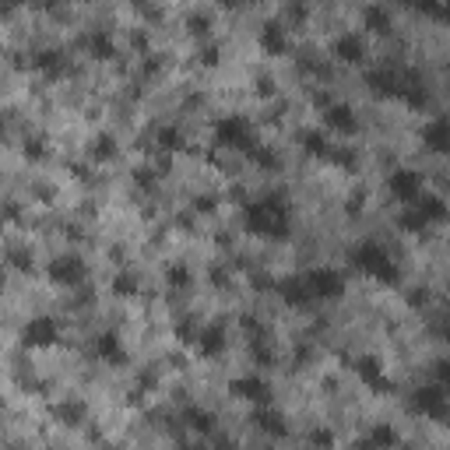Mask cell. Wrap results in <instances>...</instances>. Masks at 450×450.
Instances as JSON below:
<instances>
[{"mask_svg": "<svg viewBox=\"0 0 450 450\" xmlns=\"http://www.w3.org/2000/svg\"><path fill=\"white\" fill-rule=\"evenodd\" d=\"M331 53L341 60V64H363V60H366V39L359 32H341L331 43Z\"/></svg>", "mask_w": 450, "mask_h": 450, "instance_id": "7c38bea8", "label": "cell"}, {"mask_svg": "<svg viewBox=\"0 0 450 450\" xmlns=\"http://www.w3.org/2000/svg\"><path fill=\"white\" fill-rule=\"evenodd\" d=\"M363 25L370 28V32H376V36H387L394 28V18H391V11H387L383 4H366L363 8Z\"/></svg>", "mask_w": 450, "mask_h": 450, "instance_id": "ffe728a7", "label": "cell"}, {"mask_svg": "<svg viewBox=\"0 0 450 450\" xmlns=\"http://www.w3.org/2000/svg\"><path fill=\"white\" fill-rule=\"evenodd\" d=\"M116 155V141H113V134H95V141L88 144V159L92 162H109Z\"/></svg>", "mask_w": 450, "mask_h": 450, "instance_id": "d4e9b609", "label": "cell"}, {"mask_svg": "<svg viewBox=\"0 0 450 450\" xmlns=\"http://www.w3.org/2000/svg\"><path fill=\"white\" fill-rule=\"evenodd\" d=\"M447 387L443 383H429V387H418V391L412 394V408L423 412V415H433V418H443L447 412Z\"/></svg>", "mask_w": 450, "mask_h": 450, "instance_id": "9c48e42d", "label": "cell"}, {"mask_svg": "<svg viewBox=\"0 0 450 450\" xmlns=\"http://www.w3.org/2000/svg\"><path fill=\"white\" fill-rule=\"evenodd\" d=\"M250 285H254L257 292H267V289H275V278L264 275V271H257V275H250Z\"/></svg>", "mask_w": 450, "mask_h": 450, "instance_id": "ee69618b", "label": "cell"}, {"mask_svg": "<svg viewBox=\"0 0 450 450\" xmlns=\"http://www.w3.org/2000/svg\"><path fill=\"white\" fill-rule=\"evenodd\" d=\"M215 144L222 148H243V152H250V148H257L254 134H250V124L243 116H225L215 124Z\"/></svg>", "mask_w": 450, "mask_h": 450, "instance_id": "277c9868", "label": "cell"}, {"mask_svg": "<svg viewBox=\"0 0 450 450\" xmlns=\"http://www.w3.org/2000/svg\"><path fill=\"white\" fill-rule=\"evenodd\" d=\"M0 412H4V398H0Z\"/></svg>", "mask_w": 450, "mask_h": 450, "instance_id": "91938a15", "label": "cell"}, {"mask_svg": "<svg viewBox=\"0 0 450 450\" xmlns=\"http://www.w3.org/2000/svg\"><path fill=\"white\" fill-rule=\"evenodd\" d=\"M303 278H306V289L313 299H335L345 292V278L338 271H331V267H317V271H310Z\"/></svg>", "mask_w": 450, "mask_h": 450, "instance_id": "8992f818", "label": "cell"}, {"mask_svg": "<svg viewBox=\"0 0 450 450\" xmlns=\"http://www.w3.org/2000/svg\"><path fill=\"white\" fill-rule=\"evenodd\" d=\"M176 338L183 341V345H194V341H197V327H194V320H190V317L176 324Z\"/></svg>", "mask_w": 450, "mask_h": 450, "instance_id": "ab89813d", "label": "cell"}, {"mask_svg": "<svg viewBox=\"0 0 450 450\" xmlns=\"http://www.w3.org/2000/svg\"><path fill=\"white\" fill-rule=\"evenodd\" d=\"M373 447H383V450H391L394 443H398V433H394V426H387V423H376L373 429H370V436H366Z\"/></svg>", "mask_w": 450, "mask_h": 450, "instance_id": "484cf974", "label": "cell"}, {"mask_svg": "<svg viewBox=\"0 0 450 450\" xmlns=\"http://www.w3.org/2000/svg\"><path fill=\"white\" fill-rule=\"evenodd\" d=\"M212 282H215L218 289H222V285H229V271H225L222 264H215V267H212Z\"/></svg>", "mask_w": 450, "mask_h": 450, "instance_id": "bcb514c9", "label": "cell"}, {"mask_svg": "<svg viewBox=\"0 0 450 450\" xmlns=\"http://www.w3.org/2000/svg\"><path fill=\"white\" fill-rule=\"evenodd\" d=\"M324 124L331 127V131H338V134H355L359 131V116L352 113V106L331 102V106L324 109Z\"/></svg>", "mask_w": 450, "mask_h": 450, "instance_id": "5bb4252c", "label": "cell"}, {"mask_svg": "<svg viewBox=\"0 0 450 450\" xmlns=\"http://www.w3.org/2000/svg\"><path fill=\"white\" fill-rule=\"evenodd\" d=\"M229 391H232L236 398H243V401H254L257 408L271 401V387H267L260 376H236V380L229 383Z\"/></svg>", "mask_w": 450, "mask_h": 450, "instance_id": "8fae6325", "label": "cell"}, {"mask_svg": "<svg viewBox=\"0 0 450 450\" xmlns=\"http://www.w3.org/2000/svg\"><path fill=\"white\" fill-rule=\"evenodd\" d=\"M275 289H278V295L285 299L289 306H306L310 303V289H306V278L303 275H292V278H282V282H275Z\"/></svg>", "mask_w": 450, "mask_h": 450, "instance_id": "ac0fdd59", "label": "cell"}, {"mask_svg": "<svg viewBox=\"0 0 450 450\" xmlns=\"http://www.w3.org/2000/svg\"><path fill=\"white\" fill-rule=\"evenodd\" d=\"M131 43H134V49H141V53L148 49V36H144V32H134V39H131Z\"/></svg>", "mask_w": 450, "mask_h": 450, "instance_id": "816d5d0a", "label": "cell"}, {"mask_svg": "<svg viewBox=\"0 0 450 450\" xmlns=\"http://www.w3.org/2000/svg\"><path fill=\"white\" fill-rule=\"evenodd\" d=\"M4 278H8V267H4V260H0V285H4Z\"/></svg>", "mask_w": 450, "mask_h": 450, "instance_id": "680465c9", "label": "cell"}, {"mask_svg": "<svg viewBox=\"0 0 450 450\" xmlns=\"http://www.w3.org/2000/svg\"><path fill=\"white\" fill-rule=\"evenodd\" d=\"M355 373L363 376L370 387H376V391H383L387 380H383V366H380V359L376 355H359L355 359Z\"/></svg>", "mask_w": 450, "mask_h": 450, "instance_id": "603a6c76", "label": "cell"}, {"mask_svg": "<svg viewBox=\"0 0 450 450\" xmlns=\"http://www.w3.org/2000/svg\"><path fill=\"white\" fill-rule=\"evenodd\" d=\"M166 282H169L172 289H187V285H190V267H183V264L166 267Z\"/></svg>", "mask_w": 450, "mask_h": 450, "instance_id": "d590c367", "label": "cell"}, {"mask_svg": "<svg viewBox=\"0 0 450 450\" xmlns=\"http://www.w3.org/2000/svg\"><path fill=\"white\" fill-rule=\"evenodd\" d=\"M398 225L405 229V232H426L429 229V222L423 218V215H418V207L412 204V207H405V212L398 215Z\"/></svg>", "mask_w": 450, "mask_h": 450, "instance_id": "4316f807", "label": "cell"}, {"mask_svg": "<svg viewBox=\"0 0 450 450\" xmlns=\"http://www.w3.org/2000/svg\"><path fill=\"white\" fill-rule=\"evenodd\" d=\"M387 190L405 204H415V197L423 194V176H418L415 169H394L391 176H387Z\"/></svg>", "mask_w": 450, "mask_h": 450, "instance_id": "ba28073f", "label": "cell"}, {"mask_svg": "<svg viewBox=\"0 0 450 450\" xmlns=\"http://www.w3.org/2000/svg\"><path fill=\"white\" fill-rule=\"evenodd\" d=\"M447 141H450V127H447V120L443 116H436L433 124H426L423 127V144L429 148V152H447Z\"/></svg>", "mask_w": 450, "mask_h": 450, "instance_id": "7402d4cb", "label": "cell"}, {"mask_svg": "<svg viewBox=\"0 0 450 450\" xmlns=\"http://www.w3.org/2000/svg\"><path fill=\"white\" fill-rule=\"evenodd\" d=\"M352 264L359 267V271L373 275L376 282H387V285L398 282V267H394L391 254H387L383 247H376V243H359L352 250Z\"/></svg>", "mask_w": 450, "mask_h": 450, "instance_id": "7a4b0ae2", "label": "cell"}, {"mask_svg": "<svg viewBox=\"0 0 450 450\" xmlns=\"http://www.w3.org/2000/svg\"><path fill=\"white\" fill-rule=\"evenodd\" d=\"M254 88H257V95H260V99H271V95L278 92V88H275V78H271V74H257Z\"/></svg>", "mask_w": 450, "mask_h": 450, "instance_id": "60d3db41", "label": "cell"}, {"mask_svg": "<svg viewBox=\"0 0 450 450\" xmlns=\"http://www.w3.org/2000/svg\"><path fill=\"white\" fill-rule=\"evenodd\" d=\"M134 183H137L141 190H152V187L159 183V169H155V166H137V169H134Z\"/></svg>", "mask_w": 450, "mask_h": 450, "instance_id": "e575fe53", "label": "cell"}, {"mask_svg": "<svg viewBox=\"0 0 450 450\" xmlns=\"http://www.w3.org/2000/svg\"><path fill=\"white\" fill-rule=\"evenodd\" d=\"M36 194H39V201H53V190H49V187H36Z\"/></svg>", "mask_w": 450, "mask_h": 450, "instance_id": "db71d44e", "label": "cell"}, {"mask_svg": "<svg viewBox=\"0 0 450 450\" xmlns=\"http://www.w3.org/2000/svg\"><path fill=\"white\" fill-rule=\"evenodd\" d=\"M46 275H49V282H53V285L74 289V285H85V278H88V267H85V260H81L78 254H60L56 260H49Z\"/></svg>", "mask_w": 450, "mask_h": 450, "instance_id": "3957f363", "label": "cell"}, {"mask_svg": "<svg viewBox=\"0 0 450 450\" xmlns=\"http://www.w3.org/2000/svg\"><path fill=\"white\" fill-rule=\"evenodd\" d=\"M303 148H306L310 155L324 159V155H327V148H331V141H327L324 131H306V134H303Z\"/></svg>", "mask_w": 450, "mask_h": 450, "instance_id": "83f0119b", "label": "cell"}, {"mask_svg": "<svg viewBox=\"0 0 450 450\" xmlns=\"http://www.w3.org/2000/svg\"><path fill=\"white\" fill-rule=\"evenodd\" d=\"M415 207H418V215H423L429 225H436V222L447 218V201H443L440 194H418V197H415Z\"/></svg>", "mask_w": 450, "mask_h": 450, "instance_id": "44dd1931", "label": "cell"}, {"mask_svg": "<svg viewBox=\"0 0 450 450\" xmlns=\"http://www.w3.org/2000/svg\"><path fill=\"white\" fill-rule=\"evenodd\" d=\"M159 148L162 152H179L183 148V134H179V127H159Z\"/></svg>", "mask_w": 450, "mask_h": 450, "instance_id": "4dcf8cb0", "label": "cell"}, {"mask_svg": "<svg viewBox=\"0 0 450 450\" xmlns=\"http://www.w3.org/2000/svg\"><path fill=\"white\" fill-rule=\"evenodd\" d=\"M324 159H327V162H335V166H341V169H355V152H352L348 144H338V148L331 144Z\"/></svg>", "mask_w": 450, "mask_h": 450, "instance_id": "f546056e", "label": "cell"}, {"mask_svg": "<svg viewBox=\"0 0 450 450\" xmlns=\"http://www.w3.org/2000/svg\"><path fill=\"white\" fill-rule=\"evenodd\" d=\"M78 46H81L88 56H95V60H113V56H116V43H113L109 28H88V32L78 36Z\"/></svg>", "mask_w": 450, "mask_h": 450, "instance_id": "30bf717a", "label": "cell"}, {"mask_svg": "<svg viewBox=\"0 0 450 450\" xmlns=\"http://www.w3.org/2000/svg\"><path fill=\"white\" fill-rule=\"evenodd\" d=\"M218 204H222V197H218V194H201V197H194L190 212H194V215H212Z\"/></svg>", "mask_w": 450, "mask_h": 450, "instance_id": "8d00e7d4", "label": "cell"}, {"mask_svg": "<svg viewBox=\"0 0 450 450\" xmlns=\"http://www.w3.org/2000/svg\"><path fill=\"white\" fill-rule=\"evenodd\" d=\"M229 201H236V204H247V194H243V187H232V190H229Z\"/></svg>", "mask_w": 450, "mask_h": 450, "instance_id": "f907efd6", "label": "cell"}, {"mask_svg": "<svg viewBox=\"0 0 450 450\" xmlns=\"http://www.w3.org/2000/svg\"><path fill=\"white\" fill-rule=\"evenodd\" d=\"M137 292H141V285H137V278H134L131 271H120V275L113 278V295L131 299V295H137Z\"/></svg>", "mask_w": 450, "mask_h": 450, "instance_id": "f1b7e54d", "label": "cell"}, {"mask_svg": "<svg viewBox=\"0 0 450 450\" xmlns=\"http://www.w3.org/2000/svg\"><path fill=\"white\" fill-rule=\"evenodd\" d=\"M408 303H412V306H423V303H429V292H426V289H415V292L408 295Z\"/></svg>", "mask_w": 450, "mask_h": 450, "instance_id": "7dc6e473", "label": "cell"}, {"mask_svg": "<svg viewBox=\"0 0 450 450\" xmlns=\"http://www.w3.org/2000/svg\"><path fill=\"white\" fill-rule=\"evenodd\" d=\"M18 215H21L18 201H4V204H0V225H4V222H14Z\"/></svg>", "mask_w": 450, "mask_h": 450, "instance_id": "7bdbcfd3", "label": "cell"}, {"mask_svg": "<svg viewBox=\"0 0 450 450\" xmlns=\"http://www.w3.org/2000/svg\"><path fill=\"white\" fill-rule=\"evenodd\" d=\"M8 134V116H0V137Z\"/></svg>", "mask_w": 450, "mask_h": 450, "instance_id": "6f0895ef", "label": "cell"}, {"mask_svg": "<svg viewBox=\"0 0 450 450\" xmlns=\"http://www.w3.org/2000/svg\"><path fill=\"white\" fill-rule=\"evenodd\" d=\"M197 355L204 359H218L225 352V327L222 324H207L204 331H197Z\"/></svg>", "mask_w": 450, "mask_h": 450, "instance_id": "9a60e30c", "label": "cell"}, {"mask_svg": "<svg viewBox=\"0 0 450 450\" xmlns=\"http://www.w3.org/2000/svg\"><path fill=\"white\" fill-rule=\"evenodd\" d=\"M49 415L56 418L60 426H85L88 423V405L81 401V398H60L53 408H49Z\"/></svg>", "mask_w": 450, "mask_h": 450, "instance_id": "4fadbf2b", "label": "cell"}, {"mask_svg": "<svg viewBox=\"0 0 450 450\" xmlns=\"http://www.w3.org/2000/svg\"><path fill=\"white\" fill-rule=\"evenodd\" d=\"M247 155H250L260 169H278V155L271 152V148H260V144H257V148H250Z\"/></svg>", "mask_w": 450, "mask_h": 450, "instance_id": "74e56055", "label": "cell"}, {"mask_svg": "<svg viewBox=\"0 0 450 450\" xmlns=\"http://www.w3.org/2000/svg\"><path fill=\"white\" fill-rule=\"evenodd\" d=\"M352 450H376V447H373V443H370V440H359V443H355V447H352Z\"/></svg>", "mask_w": 450, "mask_h": 450, "instance_id": "9f6ffc18", "label": "cell"}, {"mask_svg": "<svg viewBox=\"0 0 450 450\" xmlns=\"http://www.w3.org/2000/svg\"><path fill=\"white\" fill-rule=\"evenodd\" d=\"M243 222L247 232L264 236V239H285L289 236V204L285 194H267L264 201H254L243 207Z\"/></svg>", "mask_w": 450, "mask_h": 450, "instance_id": "6da1fadb", "label": "cell"}, {"mask_svg": "<svg viewBox=\"0 0 450 450\" xmlns=\"http://www.w3.org/2000/svg\"><path fill=\"white\" fill-rule=\"evenodd\" d=\"M260 49L264 53H275V56H282L289 49V32H285V25L278 18L260 25Z\"/></svg>", "mask_w": 450, "mask_h": 450, "instance_id": "e0dca14e", "label": "cell"}, {"mask_svg": "<svg viewBox=\"0 0 450 450\" xmlns=\"http://www.w3.org/2000/svg\"><path fill=\"white\" fill-rule=\"evenodd\" d=\"M285 18H292V21H303V18H306V8H303V4H289V8H285V14H282L278 21H285Z\"/></svg>", "mask_w": 450, "mask_h": 450, "instance_id": "f6af8a7d", "label": "cell"}, {"mask_svg": "<svg viewBox=\"0 0 450 450\" xmlns=\"http://www.w3.org/2000/svg\"><path fill=\"white\" fill-rule=\"evenodd\" d=\"M183 423H187V429H194V433H201V436L215 433V415L204 412V408H187V412H183Z\"/></svg>", "mask_w": 450, "mask_h": 450, "instance_id": "cb8c5ba5", "label": "cell"}, {"mask_svg": "<svg viewBox=\"0 0 450 450\" xmlns=\"http://www.w3.org/2000/svg\"><path fill=\"white\" fill-rule=\"evenodd\" d=\"M176 229H194V212H183V215H176Z\"/></svg>", "mask_w": 450, "mask_h": 450, "instance_id": "c3c4849f", "label": "cell"}, {"mask_svg": "<svg viewBox=\"0 0 450 450\" xmlns=\"http://www.w3.org/2000/svg\"><path fill=\"white\" fill-rule=\"evenodd\" d=\"M60 341V324L53 317H32L21 327V345L25 348H49Z\"/></svg>", "mask_w": 450, "mask_h": 450, "instance_id": "5b68a950", "label": "cell"}, {"mask_svg": "<svg viewBox=\"0 0 450 450\" xmlns=\"http://www.w3.org/2000/svg\"><path fill=\"white\" fill-rule=\"evenodd\" d=\"M197 56H201V64H204V67H215V64H218V46H215V43H207V46H201Z\"/></svg>", "mask_w": 450, "mask_h": 450, "instance_id": "b9f144b4", "label": "cell"}, {"mask_svg": "<svg viewBox=\"0 0 450 450\" xmlns=\"http://www.w3.org/2000/svg\"><path fill=\"white\" fill-rule=\"evenodd\" d=\"M92 352H95V359H102V363H109V366H124V363H127L124 341H120L113 331L99 335V338H95V345H92Z\"/></svg>", "mask_w": 450, "mask_h": 450, "instance_id": "2e32d148", "label": "cell"}, {"mask_svg": "<svg viewBox=\"0 0 450 450\" xmlns=\"http://www.w3.org/2000/svg\"><path fill=\"white\" fill-rule=\"evenodd\" d=\"M359 207H363V194H352V201H348V212L355 215V212H359Z\"/></svg>", "mask_w": 450, "mask_h": 450, "instance_id": "f5cc1de1", "label": "cell"}, {"mask_svg": "<svg viewBox=\"0 0 450 450\" xmlns=\"http://www.w3.org/2000/svg\"><path fill=\"white\" fill-rule=\"evenodd\" d=\"M335 433L327 429V426H317V429H310V447H317V450H335Z\"/></svg>", "mask_w": 450, "mask_h": 450, "instance_id": "836d02e7", "label": "cell"}, {"mask_svg": "<svg viewBox=\"0 0 450 450\" xmlns=\"http://www.w3.org/2000/svg\"><path fill=\"white\" fill-rule=\"evenodd\" d=\"M4 260L14 267V271H25V275L32 271V254H28L25 247H11V250L4 254Z\"/></svg>", "mask_w": 450, "mask_h": 450, "instance_id": "1f68e13d", "label": "cell"}, {"mask_svg": "<svg viewBox=\"0 0 450 450\" xmlns=\"http://www.w3.org/2000/svg\"><path fill=\"white\" fill-rule=\"evenodd\" d=\"M187 28H190V36H207V28H212V18H207V11H190L187 14Z\"/></svg>", "mask_w": 450, "mask_h": 450, "instance_id": "d6a6232c", "label": "cell"}, {"mask_svg": "<svg viewBox=\"0 0 450 450\" xmlns=\"http://www.w3.org/2000/svg\"><path fill=\"white\" fill-rule=\"evenodd\" d=\"M21 152H25V159H46V141L43 137H25Z\"/></svg>", "mask_w": 450, "mask_h": 450, "instance_id": "f35d334b", "label": "cell"}, {"mask_svg": "<svg viewBox=\"0 0 450 450\" xmlns=\"http://www.w3.org/2000/svg\"><path fill=\"white\" fill-rule=\"evenodd\" d=\"M32 67L43 71L46 78H64L71 71V56L64 46H46V49L32 53Z\"/></svg>", "mask_w": 450, "mask_h": 450, "instance_id": "52a82bcc", "label": "cell"}, {"mask_svg": "<svg viewBox=\"0 0 450 450\" xmlns=\"http://www.w3.org/2000/svg\"><path fill=\"white\" fill-rule=\"evenodd\" d=\"M310 355H313V348H310V345H299V348H295V363H306Z\"/></svg>", "mask_w": 450, "mask_h": 450, "instance_id": "681fc988", "label": "cell"}, {"mask_svg": "<svg viewBox=\"0 0 450 450\" xmlns=\"http://www.w3.org/2000/svg\"><path fill=\"white\" fill-rule=\"evenodd\" d=\"M179 450H212V447H204V443H179Z\"/></svg>", "mask_w": 450, "mask_h": 450, "instance_id": "11a10c76", "label": "cell"}, {"mask_svg": "<svg viewBox=\"0 0 450 450\" xmlns=\"http://www.w3.org/2000/svg\"><path fill=\"white\" fill-rule=\"evenodd\" d=\"M254 423H257V429H260V433H267V436H285V433H289L285 415H282V412H275V408H267V405L254 408Z\"/></svg>", "mask_w": 450, "mask_h": 450, "instance_id": "d6986e66", "label": "cell"}]
</instances>
